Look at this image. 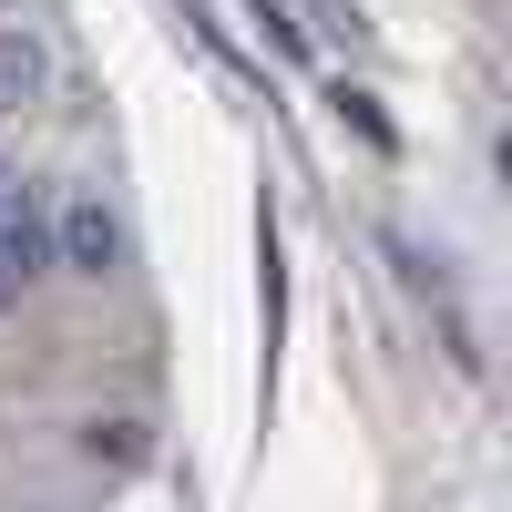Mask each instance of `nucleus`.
<instances>
[{
    "instance_id": "4",
    "label": "nucleus",
    "mask_w": 512,
    "mask_h": 512,
    "mask_svg": "<svg viewBox=\"0 0 512 512\" xmlns=\"http://www.w3.org/2000/svg\"><path fill=\"white\" fill-rule=\"evenodd\" d=\"M328 103H338V123H359L369 144H400V134H390V113H379V93H359V82H338Z\"/></svg>"
},
{
    "instance_id": "5",
    "label": "nucleus",
    "mask_w": 512,
    "mask_h": 512,
    "mask_svg": "<svg viewBox=\"0 0 512 512\" xmlns=\"http://www.w3.org/2000/svg\"><path fill=\"white\" fill-rule=\"evenodd\" d=\"M256 31H267V41H277V52H308V31H297V21L277 11V0H256Z\"/></svg>"
},
{
    "instance_id": "2",
    "label": "nucleus",
    "mask_w": 512,
    "mask_h": 512,
    "mask_svg": "<svg viewBox=\"0 0 512 512\" xmlns=\"http://www.w3.org/2000/svg\"><path fill=\"white\" fill-rule=\"evenodd\" d=\"M41 82H52V52H41L31 31H0V123L41 103Z\"/></svg>"
},
{
    "instance_id": "3",
    "label": "nucleus",
    "mask_w": 512,
    "mask_h": 512,
    "mask_svg": "<svg viewBox=\"0 0 512 512\" xmlns=\"http://www.w3.org/2000/svg\"><path fill=\"white\" fill-rule=\"evenodd\" d=\"M82 461H103V472H134V461H144V431H134V420H93V431H82Z\"/></svg>"
},
{
    "instance_id": "6",
    "label": "nucleus",
    "mask_w": 512,
    "mask_h": 512,
    "mask_svg": "<svg viewBox=\"0 0 512 512\" xmlns=\"http://www.w3.org/2000/svg\"><path fill=\"white\" fill-rule=\"evenodd\" d=\"M21 287H31V277L11 267V256H0V308H21Z\"/></svg>"
},
{
    "instance_id": "1",
    "label": "nucleus",
    "mask_w": 512,
    "mask_h": 512,
    "mask_svg": "<svg viewBox=\"0 0 512 512\" xmlns=\"http://www.w3.org/2000/svg\"><path fill=\"white\" fill-rule=\"evenodd\" d=\"M52 256H62L72 277H113V267H123V226H113V205H103V195L62 205V226H52Z\"/></svg>"
},
{
    "instance_id": "7",
    "label": "nucleus",
    "mask_w": 512,
    "mask_h": 512,
    "mask_svg": "<svg viewBox=\"0 0 512 512\" xmlns=\"http://www.w3.org/2000/svg\"><path fill=\"white\" fill-rule=\"evenodd\" d=\"M0 185H11V175H0Z\"/></svg>"
}]
</instances>
